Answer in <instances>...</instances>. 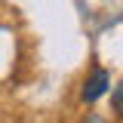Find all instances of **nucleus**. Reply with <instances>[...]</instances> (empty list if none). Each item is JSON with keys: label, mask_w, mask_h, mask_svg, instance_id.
<instances>
[{"label": "nucleus", "mask_w": 123, "mask_h": 123, "mask_svg": "<svg viewBox=\"0 0 123 123\" xmlns=\"http://www.w3.org/2000/svg\"><path fill=\"white\" fill-rule=\"evenodd\" d=\"M111 86V74H108L105 68H95L89 77H86V83H83V89H80V98L83 102H95V98H102Z\"/></svg>", "instance_id": "f257e3e1"}, {"label": "nucleus", "mask_w": 123, "mask_h": 123, "mask_svg": "<svg viewBox=\"0 0 123 123\" xmlns=\"http://www.w3.org/2000/svg\"><path fill=\"white\" fill-rule=\"evenodd\" d=\"M111 108H114L117 117H123V83H117L114 92H111Z\"/></svg>", "instance_id": "f03ea898"}, {"label": "nucleus", "mask_w": 123, "mask_h": 123, "mask_svg": "<svg viewBox=\"0 0 123 123\" xmlns=\"http://www.w3.org/2000/svg\"><path fill=\"white\" fill-rule=\"evenodd\" d=\"M80 123H108V120H102L98 114H86V117H83V120H80Z\"/></svg>", "instance_id": "7ed1b4c3"}]
</instances>
